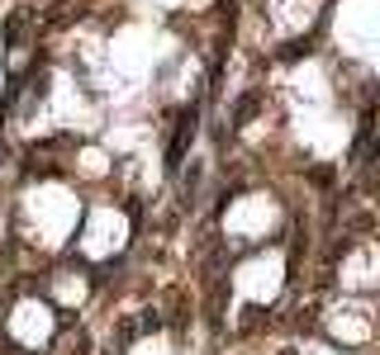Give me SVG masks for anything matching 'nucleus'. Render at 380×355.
<instances>
[{"label": "nucleus", "mask_w": 380, "mask_h": 355, "mask_svg": "<svg viewBox=\"0 0 380 355\" xmlns=\"http://www.w3.org/2000/svg\"><path fill=\"white\" fill-rule=\"evenodd\" d=\"M195 138V109L181 118V128H176V138H171V152H167V161L171 166H181V157H186V142Z\"/></svg>", "instance_id": "f257e3e1"}]
</instances>
